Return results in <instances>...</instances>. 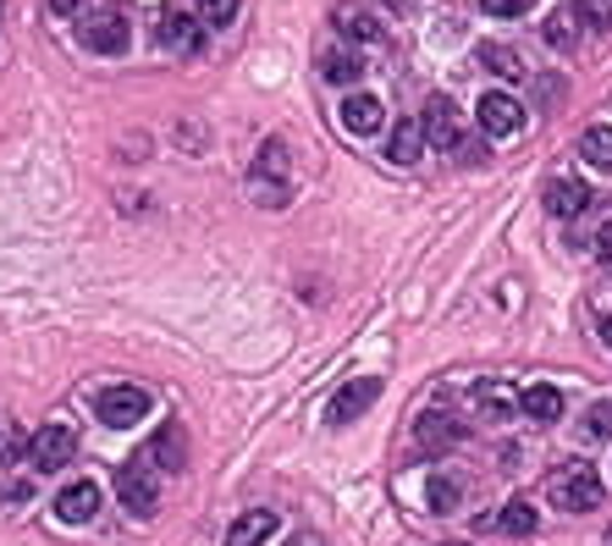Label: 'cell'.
<instances>
[{"instance_id": "obj_1", "label": "cell", "mask_w": 612, "mask_h": 546, "mask_svg": "<svg viewBox=\"0 0 612 546\" xmlns=\"http://www.w3.org/2000/svg\"><path fill=\"white\" fill-rule=\"evenodd\" d=\"M547 492H552V508H563V513H590V508H601V475H596L590 464H563Z\"/></svg>"}, {"instance_id": "obj_2", "label": "cell", "mask_w": 612, "mask_h": 546, "mask_svg": "<svg viewBox=\"0 0 612 546\" xmlns=\"http://www.w3.org/2000/svg\"><path fill=\"white\" fill-rule=\"evenodd\" d=\"M72 452H77V430H72V425H45V430H34V436H28V464H34L39 475L66 470V464H72Z\"/></svg>"}, {"instance_id": "obj_3", "label": "cell", "mask_w": 612, "mask_h": 546, "mask_svg": "<svg viewBox=\"0 0 612 546\" xmlns=\"http://www.w3.org/2000/svg\"><path fill=\"white\" fill-rule=\"evenodd\" d=\"M95 414H100L111 430H127V425H138V420L149 414V392H144V387H106V392L95 398Z\"/></svg>"}, {"instance_id": "obj_4", "label": "cell", "mask_w": 612, "mask_h": 546, "mask_svg": "<svg viewBox=\"0 0 612 546\" xmlns=\"http://www.w3.org/2000/svg\"><path fill=\"white\" fill-rule=\"evenodd\" d=\"M117 497H122V508H127V513H138V519H144V513H155V502H160V481H155V470H149V464H138V459H133V464H122V470H117Z\"/></svg>"}, {"instance_id": "obj_5", "label": "cell", "mask_w": 612, "mask_h": 546, "mask_svg": "<svg viewBox=\"0 0 612 546\" xmlns=\"http://www.w3.org/2000/svg\"><path fill=\"white\" fill-rule=\"evenodd\" d=\"M77 39H83V50H95V56H122V50H127V23H122L117 12H106V17H89V23H83Z\"/></svg>"}, {"instance_id": "obj_6", "label": "cell", "mask_w": 612, "mask_h": 546, "mask_svg": "<svg viewBox=\"0 0 612 546\" xmlns=\"http://www.w3.org/2000/svg\"><path fill=\"white\" fill-rule=\"evenodd\" d=\"M160 45H166V50H183V56H199V45H205L199 17H194V12H178V7H166V12H160Z\"/></svg>"}, {"instance_id": "obj_7", "label": "cell", "mask_w": 612, "mask_h": 546, "mask_svg": "<svg viewBox=\"0 0 612 546\" xmlns=\"http://www.w3.org/2000/svg\"><path fill=\"white\" fill-rule=\"evenodd\" d=\"M381 398V381L376 376H365V381H347L336 398H331V409H326V420L331 425H347V420H354V414H365L370 403Z\"/></svg>"}, {"instance_id": "obj_8", "label": "cell", "mask_w": 612, "mask_h": 546, "mask_svg": "<svg viewBox=\"0 0 612 546\" xmlns=\"http://www.w3.org/2000/svg\"><path fill=\"white\" fill-rule=\"evenodd\" d=\"M475 117H480V128H486L491 138H507V133H518V128H524V106H518L513 95H486Z\"/></svg>"}, {"instance_id": "obj_9", "label": "cell", "mask_w": 612, "mask_h": 546, "mask_svg": "<svg viewBox=\"0 0 612 546\" xmlns=\"http://www.w3.org/2000/svg\"><path fill=\"white\" fill-rule=\"evenodd\" d=\"M95 513H100V486L95 481H72L56 497V519H66V524H89Z\"/></svg>"}, {"instance_id": "obj_10", "label": "cell", "mask_w": 612, "mask_h": 546, "mask_svg": "<svg viewBox=\"0 0 612 546\" xmlns=\"http://www.w3.org/2000/svg\"><path fill=\"white\" fill-rule=\"evenodd\" d=\"M188 459V441H183V425H160L149 436V452H144V464L149 470H183Z\"/></svg>"}, {"instance_id": "obj_11", "label": "cell", "mask_w": 612, "mask_h": 546, "mask_svg": "<svg viewBox=\"0 0 612 546\" xmlns=\"http://www.w3.org/2000/svg\"><path fill=\"white\" fill-rule=\"evenodd\" d=\"M381 122H387V111H381V100H376V95H354V100H342V128L354 133V138H370Z\"/></svg>"}, {"instance_id": "obj_12", "label": "cell", "mask_w": 612, "mask_h": 546, "mask_svg": "<svg viewBox=\"0 0 612 546\" xmlns=\"http://www.w3.org/2000/svg\"><path fill=\"white\" fill-rule=\"evenodd\" d=\"M277 508H254V513H243L232 530H227V546H259V541H271L277 535Z\"/></svg>"}, {"instance_id": "obj_13", "label": "cell", "mask_w": 612, "mask_h": 546, "mask_svg": "<svg viewBox=\"0 0 612 546\" xmlns=\"http://www.w3.org/2000/svg\"><path fill=\"white\" fill-rule=\"evenodd\" d=\"M425 138L430 144H442V149H453L458 144V111H453V100H442V95H436L430 106H425Z\"/></svg>"}, {"instance_id": "obj_14", "label": "cell", "mask_w": 612, "mask_h": 546, "mask_svg": "<svg viewBox=\"0 0 612 546\" xmlns=\"http://www.w3.org/2000/svg\"><path fill=\"white\" fill-rule=\"evenodd\" d=\"M547 210L563 216V221L568 216H585L590 210V189H585V182H574V177H558L552 189H547Z\"/></svg>"}, {"instance_id": "obj_15", "label": "cell", "mask_w": 612, "mask_h": 546, "mask_svg": "<svg viewBox=\"0 0 612 546\" xmlns=\"http://www.w3.org/2000/svg\"><path fill=\"white\" fill-rule=\"evenodd\" d=\"M518 409H524V420L552 425V420L563 414V392H558V387H524V392H518Z\"/></svg>"}, {"instance_id": "obj_16", "label": "cell", "mask_w": 612, "mask_h": 546, "mask_svg": "<svg viewBox=\"0 0 612 546\" xmlns=\"http://www.w3.org/2000/svg\"><path fill=\"white\" fill-rule=\"evenodd\" d=\"M414 436H419V447H425V452H442L448 441H458V436H464V425H458V420H448V414H425Z\"/></svg>"}, {"instance_id": "obj_17", "label": "cell", "mask_w": 612, "mask_h": 546, "mask_svg": "<svg viewBox=\"0 0 612 546\" xmlns=\"http://www.w3.org/2000/svg\"><path fill=\"white\" fill-rule=\"evenodd\" d=\"M419 149H425V128H419V122H397V128H392L387 155H392L397 166H414V160H419Z\"/></svg>"}, {"instance_id": "obj_18", "label": "cell", "mask_w": 612, "mask_h": 546, "mask_svg": "<svg viewBox=\"0 0 612 546\" xmlns=\"http://www.w3.org/2000/svg\"><path fill=\"white\" fill-rule=\"evenodd\" d=\"M497 530H502V535H530V530H536V502H530V497H513V502L497 513Z\"/></svg>"}, {"instance_id": "obj_19", "label": "cell", "mask_w": 612, "mask_h": 546, "mask_svg": "<svg viewBox=\"0 0 612 546\" xmlns=\"http://www.w3.org/2000/svg\"><path fill=\"white\" fill-rule=\"evenodd\" d=\"M320 72L331 77V83H359V56H347V50H326V61H320Z\"/></svg>"}, {"instance_id": "obj_20", "label": "cell", "mask_w": 612, "mask_h": 546, "mask_svg": "<svg viewBox=\"0 0 612 546\" xmlns=\"http://www.w3.org/2000/svg\"><path fill=\"white\" fill-rule=\"evenodd\" d=\"M486 72H497V77H518V56L507 50V45H480V56H475Z\"/></svg>"}, {"instance_id": "obj_21", "label": "cell", "mask_w": 612, "mask_h": 546, "mask_svg": "<svg viewBox=\"0 0 612 546\" xmlns=\"http://www.w3.org/2000/svg\"><path fill=\"white\" fill-rule=\"evenodd\" d=\"M579 155H585L590 166H612V128H590V133L579 138Z\"/></svg>"}, {"instance_id": "obj_22", "label": "cell", "mask_w": 612, "mask_h": 546, "mask_svg": "<svg viewBox=\"0 0 612 546\" xmlns=\"http://www.w3.org/2000/svg\"><path fill=\"white\" fill-rule=\"evenodd\" d=\"M336 23H342V34H347V39H365V45H370V39H381V28H376L365 12H354V7H342V12H336Z\"/></svg>"}, {"instance_id": "obj_23", "label": "cell", "mask_w": 612, "mask_h": 546, "mask_svg": "<svg viewBox=\"0 0 612 546\" xmlns=\"http://www.w3.org/2000/svg\"><path fill=\"white\" fill-rule=\"evenodd\" d=\"M237 17V0H199V23H210V28H227Z\"/></svg>"}, {"instance_id": "obj_24", "label": "cell", "mask_w": 612, "mask_h": 546, "mask_svg": "<svg viewBox=\"0 0 612 546\" xmlns=\"http://www.w3.org/2000/svg\"><path fill=\"white\" fill-rule=\"evenodd\" d=\"M12 452H28V436L12 420H0V459H12Z\"/></svg>"}, {"instance_id": "obj_25", "label": "cell", "mask_w": 612, "mask_h": 546, "mask_svg": "<svg viewBox=\"0 0 612 546\" xmlns=\"http://www.w3.org/2000/svg\"><path fill=\"white\" fill-rule=\"evenodd\" d=\"M579 17L596 28H612V0H579Z\"/></svg>"}, {"instance_id": "obj_26", "label": "cell", "mask_w": 612, "mask_h": 546, "mask_svg": "<svg viewBox=\"0 0 612 546\" xmlns=\"http://www.w3.org/2000/svg\"><path fill=\"white\" fill-rule=\"evenodd\" d=\"M547 39H552L558 50H568V45H574V17H568V12H558V17L547 23Z\"/></svg>"}, {"instance_id": "obj_27", "label": "cell", "mask_w": 612, "mask_h": 546, "mask_svg": "<svg viewBox=\"0 0 612 546\" xmlns=\"http://www.w3.org/2000/svg\"><path fill=\"white\" fill-rule=\"evenodd\" d=\"M430 502H436V513H448L458 502V486L453 481H430Z\"/></svg>"}, {"instance_id": "obj_28", "label": "cell", "mask_w": 612, "mask_h": 546, "mask_svg": "<svg viewBox=\"0 0 612 546\" xmlns=\"http://www.w3.org/2000/svg\"><path fill=\"white\" fill-rule=\"evenodd\" d=\"M585 430H590V436H612V403H596L590 420H585Z\"/></svg>"}, {"instance_id": "obj_29", "label": "cell", "mask_w": 612, "mask_h": 546, "mask_svg": "<svg viewBox=\"0 0 612 546\" xmlns=\"http://www.w3.org/2000/svg\"><path fill=\"white\" fill-rule=\"evenodd\" d=\"M480 7L491 17H518V12H530V0H480Z\"/></svg>"}, {"instance_id": "obj_30", "label": "cell", "mask_w": 612, "mask_h": 546, "mask_svg": "<svg viewBox=\"0 0 612 546\" xmlns=\"http://www.w3.org/2000/svg\"><path fill=\"white\" fill-rule=\"evenodd\" d=\"M596 254H601V259H607V265H612V221H607V227H601V238H596Z\"/></svg>"}, {"instance_id": "obj_31", "label": "cell", "mask_w": 612, "mask_h": 546, "mask_svg": "<svg viewBox=\"0 0 612 546\" xmlns=\"http://www.w3.org/2000/svg\"><path fill=\"white\" fill-rule=\"evenodd\" d=\"M77 7H83V0H50V12H56V17H72Z\"/></svg>"}, {"instance_id": "obj_32", "label": "cell", "mask_w": 612, "mask_h": 546, "mask_svg": "<svg viewBox=\"0 0 612 546\" xmlns=\"http://www.w3.org/2000/svg\"><path fill=\"white\" fill-rule=\"evenodd\" d=\"M287 546H320V541H315V535H293Z\"/></svg>"}, {"instance_id": "obj_33", "label": "cell", "mask_w": 612, "mask_h": 546, "mask_svg": "<svg viewBox=\"0 0 612 546\" xmlns=\"http://www.w3.org/2000/svg\"><path fill=\"white\" fill-rule=\"evenodd\" d=\"M387 7H392V12H408V7H414V0H387Z\"/></svg>"}, {"instance_id": "obj_34", "label": "cell", "mask_w": 612, "mask_h": 546, "mask_svg": "<svg viewBox=\"0 0 612 546\" xmlns=\"http://www.w3.org/2000/svg\"><path fill=\"white\" fill-rule=\"evenodd\" d=\"M601 337H607V348H612V320H601Z\"/></svg>"}, {"instance_id": "obj_35", "label": "cell", "mask_w": 612, "mask_h": 546, "mask_svg": "<svg viewBox=\"0 0 612 546\" xmlns=\"http://www.w3.org/2000/svg\"><path fill=\"white\" fill-rule=\"evenodd\" d=\"M453 546H464V541H453Z\"/></svg>"}, {"instance_id": "obj_36", "label": "cell", "mask_w": 612, "mask_h": 546, "mask_svg": "<svg viewBox=\"0 0 612 546\" xmlns=\"http://www.w3.org/2000/svg\"><path fill=\"white\" fill-rule=\"evenodd\" d=\"M0 12H7V7H0Z\"/></svg>"}]
</instances>
